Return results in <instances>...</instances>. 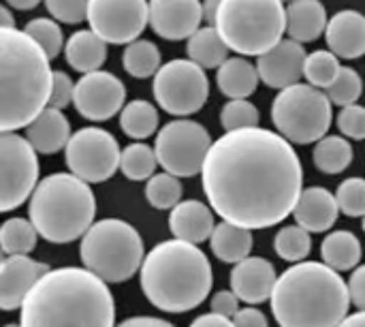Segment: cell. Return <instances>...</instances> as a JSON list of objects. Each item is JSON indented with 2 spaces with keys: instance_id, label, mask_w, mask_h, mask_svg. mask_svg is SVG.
I'll use <instances>...</instances> for the list:
<instances>
[{
  "instance_id": "d590c367",
  "label": "cell",
  "mask_w": 365,
  "mask_h": 327,
  "mask_svg": "<svg viewBox=\"0 0 365 327\" xmlns=\"http://www.w3.org/2000/svg\"><path fill=\"white\" fill-rule=\"evenodd\" d=\"M342 64L340 58L334 56L329 49H317L312 54L306 56V64H304V77L310 86L314 88H329L334 84V79L338 77Z\"/></svg>"
},
{
  "instance_id": "1f68e13d",
  "label": "cell",
  "mask_w": 365,
  "mask_h": 327,
  "mask_svg": "<svg viewBox=\"0 0 365 327\" xmlns=\"http://www.w3.org/2000/svg\"><path fill=\"white\" fill-rule=\"evenodd\" d=\"M122 66L130 77H137V79L154 77L158 73V69L163 66L160 49L152 41L137 39L126 45V49L122 54Z\"/></svg>"
},
{
  "instance_id": "5bb4252c",
  "label": "cell",
  "mask_w": 365,
  "mask_h": 327,
  "mask_svg": "<svg viewBox=\"0 0 365 327\" xmlns=\"http://www.w3.org/2000/svg\"><path fill=\"white\" fill-rule=\"evenodd\" d=\"M148 0H90V30L107 45H128L148 26Z\"/></svg>"
},
{
  "instance_id": "2e32d148",
  "label": "cell",
  "mask_w": 365,
  "mask_h": 327,
  "mask_svg": "<svg viewBox=\"0 0 365 327\" xmlns=\"http://www.w3.org/2000/svg\"><path fill=\"white\" fill-rule=\"evenodd\" d=\"M148 24L167 41L190 39L203 21L201 0H150Z\"/></svg>"
},
{
  "instance_id": "4fadbf2b",
  "label": "cell",
  "mask_w": 365,
  "mask_h": 327,
  "mask_svg": "<svg viewBox=\"0 0 365 327\" xmlns=\"http://www.w3.org/2000/svg\"><path fill=\"white\" fill-rule=\"evenodd\" d=\"M38 184V159L26 137L0 133V214L19 208Z\"/></svg>"
},
{
  "instance_id": "9c48e42d",
  "label": "cell",
  "mask_w": 365,
  "mask_h": 327,
  "mask_svg": "<svg viewBox=\"0 0 365 327\" xmlns=\"http://www.w3.org/2000/svg\"><path fill=\"white\" fill-rule=\"evenodd\" d=\"M334 111L327 94L310 84H295L278 92L272 103V122L289 144L310 146L331 129Z\"/></svg>"
},
{
  "instance_id": "30bf717a",
  "label": "cell",
  "mask_w": 365,
  "mask_h": 327,
  "mask_svg": "<svg viewBox=\"0 0 365 327\" xmlns=\"http://www.w3.org/2000/svg\"><path fill=\"white\" fill-rule=\"evenodd\" d=\"M212 137L203 124L190 118H178L167 122L154 141L158 165L175 178H192L201 173Z\"/></svg>"
},
{
  "instance_id": "83f0119b",
  "label": "cell",
  "mask_w": 365,
  "mask_h": 327,
  "mask_svg": "<svg viewBox=\"0 0 365 327\" xmlns=\"http://www.w3.org/2000/svg\"><path fill=\"white\" fill-rule=\"evenodd\" d=\"M321 257L336 272L355 270L361 261V242L353 231H331L321 244Z\"/></svg>"
},
{
  "instance_id": "6f0895ef",
  "label": "cell",
  "mask_w": 365,
  "mask_h": 327,
  "mask_svg": "<svg viewBox=\"0 0 365 327\" xmlns=\"http://www.w3.org/2000/svg\"><path fill=\"white\" fill-rule=\"evenodd\" d=\"M282 2H295V0H282Z\"/></svg>"
},
{
  "instance_id": "8fae6325",
  "label": "cell",
  "mask_w": 365,
  "mask_h": 327,
  "mask_svg": "<svg viewBox=\"0 0 365 327\" xmlns=\"http://www.w3.org/2000/svg\"><path fill=\"white\" fill-rule=\"evenodd\" d=\"M152 94L163 111L186 118L203 109L210 96V79L205 71L186 58L169 60L158 69L152 81Z\"/></svg>"
},
{
  "instance_id": "ab89813d",
  "label": "cell",
  "mask_w": 365,
  "mask_h": 327,
  "mask_svg": "<svg viewBox=\"0 0 365 327\" xmlns=\"http://www.w3.org/2000/svg\"><path fill=\"white\" fill-rule=\"evenodd\" d=\"M361 92H364L361 75L353 66H342L338 77L334 79V84L327 88L325 94L331 101V105L349 107V105H355L361 99Z\"/></svg>"
},
{
  "instance_id": "d4e9b609",
  "label": "cell",
  "mask_w": 365,
  "mask_h": 327,
  "mask_svg": "<svg viewBox=\"0 0 365 327\" xmlns=\"http://www.w3.org/2000/svg\"><path fill=\"white\" fill-rule=\"evenodd\" d=\"M66 62L81 75L101 71L107 60V43L92 30H77L64 45Z\"/></svg>"
},
{
  "instance_id": "d6986e66",
  "label": "cell",
  "mask_w": 365,
  "mask_h": 327,
  "mask_svg": "<svg viewBox=\"0 0 365 327\" xmlns=\"http://www.w3.org/2000/svg\"><path fill=\"white\" fill-rule=\"evenodd\" d=\"M278 274L272 261L263 257H248L231 270V291L240 302L263 304L272 298Z\"/></svg>"
},
{
  "instance_id": "cb8c5ba5",
  "label": "cell",
  "mask_w": 365,
  "mask_h": 327,
  "mask_svg": "<svg viewBox=\"0 0 365 327\" xmlns=\"http://www.w3.org/2000/svg\"><path fill=\"white\" fill-rule=\"evenodd\" d=\"M327 11L321 0H295L287 4V34L297 43H312L327 28Z\"/></svg>"
},
{
  "instance_id": "9a60e30c",
  "label": "cell",
  "mask_w": 365,
  "mask_h": 327,
  "mask_svg": "<svg viewBox=\"0 0 365 327\" xmlns=\"http://www.w3.org/2000/svg\"><path fill=\"white\" fill-rule=\"evenodd\" d=\"M126 101V86L120 77L109 71H94L81 75L75 84L73 105L79 116L92 122H107L118 111L124 109Z\"/></svg>"
},
{
  "instance_id": "e575fe53",
  "label": "cell",
  "mask_w": 365,
  "mask_h": 327,
  "mask_svg": "<svg viewBox=\"0 0 365 327\" xmlns=\"http://www.w3.org/2000/svg\"><path fill=\"white\" fill-rule=\"evenodd\" d=\"M274 251L280 259L289 263H302L312 251V233H308L299 225H287L276 233Z\"/></svg>"
},
{
  "instance_id": "e0dca14e",
  "label": "cell",
  "mask_w": 365,
  "mask_h": 327,
  "mask_svg": "<svg viewBox=\"0 0 365 327\" xmlns=\"http://www.w3.org/2000/svg\"><path fill=\"white\" fill-rule=\"evenodd\" d=\"M51 268L26 255H6L0 251V311L21 308L30 289Z\"/></svg>"
},
{
  "instance_id": "11a10c76",
  "label": "cell",
  "mask_w": 365,
  "mask_h": 327,
  "mask_svg": "<svg viewBox=\"0 0 365 327\" xmlns=\"http://www.w3.org/2000/svg\"><path fill=\"white\" fill-rule=\"evenodd\" d=\"M361 229H364V233H365V216H364V221H361Z\"/></svg>"
},
{
  "instance_id": "f1b7e54d",
  "label": "cell",
  "mask_w": 365,
  "mask_h": 327,
  "mask_svg": "<svg viewBox=\"0 0 365 327\" xmlns=\"http://www.w3.org/2000/svg\"><path fill=\"white\" fill-rule=\"evenodd\" d=\"M188 60L205 69H218L229 58V47L214 26L199 28L186 43Z\"/></svg>"
},
{
  "instance_id": "52a82bcc",
  "label": "cell",
  "mask_w": 365,
  "mask_h": 327,
  "mask_svg": "<svg viewBox=\"0 0 365 327\" xmlns=\"http://www.w3.org/2000/svg\"><path fill=\"white\" fill-rule=\"evenodd\" d=\"M214 28L231 51L259 58L282 41L287 6L282 0H220Z\"/></svg>"
},
{
  "instance_id": "681fc988",
  "label": "cell",
  "mask_w": 365,
  "mask_h": 327,
  "mask_svg": "<svg viewBox=\"0 0 365 327\" xmlns=\"http://www.w3.org/2000/svg\"><path fill=\"white\" fill-rule=\"evenodd\" d=\"M190 327H233V321L231 319H225V317H218L214 313H207V315H201L197 317Z\"/></svg>"
},
{
  "instance_id": "b9f144b4",
  "label": "cell",
  "mask_w": 365,
  "mask_h": 327,
  "mask_svg": "<svg viewBox=\"0 0 365 327\" xmlns=\"http://www.w3.org/2000/svg\"><path fill=\"white\" fill-rule=\"evenodd\" d=\"M336 126L346 139H365V107L355 103L349 107H342L336 116Z\"/></svg>"
},
{
  "instance_id": "8992f818",
  "label": "cell",
  "mask_w": 365,
  "mask_h": 327,
  "mask_svg": "<svg viewBox=\"0 0 365 327\" xmlns=\"http://www.w3.org/2000/svg\"><path fill=\"white\" fill-rule=\"evenodd\" d=\"M28 221L51 244L75 242L94 225L96 197L88 182L73 173L43 178L28 199Z\"/></svg>"
},
{
  "instance_id": "816d5d0a",
  "label": "cell",
  "mask_w": 365,
  "mask_h": 327,
  "mask_svg": "<svg viewBox=\"0 0 365 327\" xmlns=\"http://www.w3.org/2000/svg\"><path fill=\"white\" fill-rule=\"evenodd\" d=\"M338 327H365V311H359L355 315H346V319Z\"/></svg>"
},
{
  "instance_id": "484cf974",
  "label": "cell",
  "mask_w": 365,
  "mask_h": 327,
  "mask_svg": "<svg viewBox=\"0 0 365 327\" xmlns=\"http://www.w3.org/2000/svg\"><path fill=\"white\" fill-rule=\"evenodd\" d=\"M259 81L261 77H259L257 64L248 62L242 56L227 58L218 66V73H216L218 90L227 99H248L250 94H255Z\"/></svg>"
},
{
  "instance_id": "d6a6232c",
  "label": "cell",
  "mask_w": 365,
  "mask_h": 327,
  "mask_svg": "<svg viewBox=\"0 0 365 327\" xmlns=\"http://www.w3.org/2000/svg\"><path fill=\"white\" fill-rule=\"evenodd\" d=\"M36 229L28 218H9L0 225V251L6 255H26L36 246Z\"/></svg>"
},
{
  "instance_id": "ee69618b",
  "label": "cell",
  "mask_w": 365,
  "mask_h": 327,
  "mask_svg": "<svg viewBox=\"0 0 365 327\" xmlns=\"http://www.w3.org/2000/svg\"><path fill=\"white\" fill-rule=\"evenodd\" d=\"M75 96V81L64 71H53L51 77V92H49V105L53 109H64L73 103Z\"/></svg>"
},
{
  "instance_id": "6da1fadb",
  "label": "cell",
  "mask_w": 365,
  "mask_h": 327,
  "mask_svg": "<svg viewBox=\"0 0 365 327\" xmlns=\"http://www.w3.org/2000/svg\"><path fill=\"white\" fill-rule=\"evenodd\" d=\"M201 182L210 208L225 223L269 229L293 214L304 191V167L280 133L255 126L212 144Z\"/></svg>"
},
{
  "instance_id": "9f6ffc18",
  "label": "cell",
  "mask_w": 365,
  "mask_h": 327,
  "mask_svg": "<svg viewBox=\"0 0 365 327\" xmlns=\"http://www.w3.org/2000/svg\"><path fill=\"white\" fill-rule=\"evenodd\" d=\"M4 327H21V326H17V323H9V326H4Z\"/></svg>"
},
{
  "instance_id": "60d3db41",
  "label": "cell",
  "mask_w": 365,
  "mask_h": 327,
  "mask_svg": "<svg viewBox=\"0 0 365 327\" xmlns=\"http://www.w3.org/2000/svg\"><path fill=\"white\" fill-rule=\"evenodd\" d=\"M336 201L342 214L357 218L365 216V180L364 178H349L340 182L336 191Z\"/></svg>"
},
{
  "instance_id": "db71d44e",
  "label": "cell",
  "mask_w": 365,
  "mask_h": 327,
  "mask_svg": "<svg viewBox=\"0 0 365 327\" xmlns=\"http://www.w3.org/2000/svg\"><path fill=\"white\" fill-rule=\"evenodd\" d=\"M38 2L41 0H6V4L17 9V11H30V9L38 6Z\"/></svg>"
},
{
  "instance_id": "c3c4849f",
  "label": "cell",
  "mask_w": 365,
  "mask_h": 327,
  "mask_svg": "<svg viewBox=\"0 0 365 327\" xmlns=\"http://www.w3.org/2000/svg\"><path fill=\"white\" fill-rule=\"evenodd\" d=\"M115 327H175L173 323L165 321V319H158V317H130V319H124L122 323H118Z\"/></svg>"
},
{
  "instance_id": "277c9868",
  "label": "cell",
  "mask_w": 365,
  "mask_h": 327,
  "mask_svg": "<svg viewBox=\"0 0 365 327\" xmlns=\"http://www.w3.org/2000/svg\"><path fill=\"white\" fill-rule=\"evenodd\" d=\"M53 71L45 51L17 28H0V133L26 129L47 105Z\"/></svg>"
},
{
  "instance_id": "f5cc1de1",
  "label": "cell",
  "mask_w": 365,
  "mask_h": 327,
  "mask_svg": "<svg viewBox=\"0 0 365 327\" xmlns=\"http://www.w3.org/2000/svg\"><path fill=\"white\" fill-rule=\"evenodd\" d=\"M0 28H15V17L4 4H0Z\"/></svg>"
},
{
  "instance_id": "bcb514c9",
  "label": "cell",
  "mask_w": 365,
  "mask_h": 327,
  "mask_svg": "<svg viewBox=\"0 0 365 327\" xmlns=\"http://www.w3.org/2000/svg\"><path fill=\"white\" fill-rule=\"evenodd\" d=\"M349 296H351V304L357 306L359 311H365V263L357 266L349 278Z\"/></svg>"
},
{
  "instance_id": "f907efd6",
  "label": "cell",
  "mask_w": 365,
  "mask_h": 327,
  "mask_svg": "<svg viewBox=\"0 0 365 327\" xmlns=\"http://www.w3.org/2000/svg\"><path fill=\"white\" fill-rule=\"evenodd\" d=\"M220 9V0H203L201 2V11H203V21H207V26H214L216 15Z\"/></svg>"
},
{
  "instance_id": "603a6c76",
  "label": "cell",
  "mask_w": 365,
  "mask_h": 327,
  "mask_svg": "<svg viewBox=\"0 0 365 327\" xmlns=\"http://www.w3.org/2000/svg\"><path fill=\"white\" fill-rule=\"evenodd\" d=\"M71 124L60 109L45 107L28 126L26 139L34 148L36 154H56L66 148L71 139Z\"/></svg>"
},
{
  "instance_id": "ffe728a7",
  "label": "cell",
  "mask_w": 365,
  "mask_h": 327,
  "mask_svg": "<svg viewBox=\"0 0 365 327\" xmlns=\"http://www.w3.org/2000/svg\"><path fill=\"white\" fill-rule=\"evenodd\" d=\"M325 41L334 56L357 60L365 56V15L355 9L334 13L325 28Z\"/></svg>"
},
{
  "instance_id": "7dc6e473",
  "label": "cell",
  "mask_w": 365,
  "mask_h": 327,
  "mask_svg": "<svg viewBox=\"0 0 365 327\" xmlns=\"http://www.w3.org/2000/svg\"><path fill=\"white\" fill-rule=\"evenodd\" d=\"M231 321H233V327H269L267 326V317L255 306L240 308V313Z\"/></svg>"
},
{
  "instance_id": "8d00e7d4",
  "label": "cell",
  "mask_w": 365,
  "mask_h": 327,
  "mask_svg": "<svg viewBox=\"0 0 365 327\" xmlns=\"http://www.w3.org/2000/svg\"><path fill=\"white\" fill-rule=\"evenodd\" d=\"M182 182L171 173H154L145 184V199L156 210H173L182 201Z\"/></svg>"
},
{
  "instance_id": "f35d334b",
  "label": "cell",
  "mask_w": 365,
  "mask_h": 327,
  "mask_svg": "<svg viewBox=\"0 0 365 327\" xmlns=\"http://www.w3.org/2000/svg\"><path fill=\"white\" fill-rule=\"evenodd\" d=\"M259 109L255 103L248 99H231L222 105L220 109V124L225 133L233 131H244V129H255L259 126Z\"/></svg>"
},
{
  "instance_id": "836d02e7",
  "label": "cell",
  "mask_w": 365,
  "mask_h": 327,
  "mask_svg": "<svg viewBox=\"0 0 365 327\" xmlns=\"http://www.w3.org/2000/svg\"><path fill=\"white\" fill-rule=\"evenodd\" d=\"M158 167L156 152L148 144H130L120 154V171L133 182H143L154 176Z\"/></svg>"
},
{
  "instance_id": "3957f363",
  "label": "cell",
  "mask_w": 365,
  "mask_h": 327,
  "mask_svg": "<svg viewBox=\"0 0 365 327\" xmlns=\"http://www.w3.org/2000/svg\"><path fill=\"white\" fill-rule=\"evenodd\" d=\"M280 327H338L349 315V285L340 272L319 261L293 263L269 298Z\"/></svg>"
},
{
  "instance_id": "44dd1931",
  "label": "cell",
  "mask_w": 365,
  "mask_h": 327,
  "mask_svg": "<svg viewBox=\"0 0 365 327\" xmlns=\"http://www.w3.org/2000/svg\"><path fill=\"white\" fill-rule=\"evenodd\" d=\"M338 214L340 208L336 195H331V191L323 186L304 188L293 210V216L297 221L295 225H299L308 233H327L336 225Z\"/></svg>"
},
{
  "instance_id": "4316f807",
  "label": "cell",
  "mask_w": 365,
  "mask_h": 327,
  "mask_svg": "<svg viewBox=\"0 0 365 327\" xmlns=\"http://www.w3.org/2000/svg\"><path fill=\"white\" fill-rule=\"evenodd\" d=\"M252 244H255L252 231L237 227L233 223H225V221L214 227L212 238H210L214 257L220 259L222 263H233V266L250 257Z\"/></svg>"
},
{
  "instance_id": "4dcf8cb0",
  "label": "cell",
  "mask_w": 365,
  "mask_h": 327,
  "mask_svg": "<svg viewBox=\"0 0 365 327\" xmlns=\"http://www.w3.org/2000/svg\"><path fill=\"white\" fill-rule=\"evenodd\" d=\"M120 129L130 139H148L158 131V109L143 99H135L120 111Z\"/></svg>"
},
{
  "instance_id": "7a4b0ae2",
  "label": "cell",
  "mask_w": 365,
  "mask_h": 327,
  "mask_svg": "<svg viewBox=\"0 0 365 327\" xmlns=\"http://www.w3.org/2000/svg\"><path fill=\"white\" fill-rule=\"evenodd\" d=\"M21 327H115V302L105 281L83 268H56L21 304Z\"/></svg>"
},
{
  "instance_id": "f6af8a7d",
  "label": "cell",
  "mask_w": 365,
  "mask_h": 327,
  "mask_svg": "<svg viewBox=\"0 0 365 327\" xmlns=\"http://www.w3.org/2000/svg\"><path fill=\"white\" fill-rule=\"evenodd\" d=\"M210 306H212L210 313H214V315H218V317H225V319H233V317L240 313V300H237V296H235L233 291H229V289L216 291V293L212 296Z\"/></svg>"
},
{
  "instance_id": "74e56055",
  "label": "cell",
  "mask_w": 365,
  "mask_h": 327,
  "mask_svg": "<svg viewBox=\"0 0 365 327\" xmlns=\"http://www.w3.org/2000/svg\"><path fill=\"white\" fill-rule=\"evenodd\" d=\"M24 32L45 51L49 60L58 58L64 49V34L62 28L49 17H34L24 26Z\"/></svg>"
},
{
  "instance_id": "7402d4cb",
  "label": "cell",
  "mask_w": 365,
  "mask_h": 327,
  "mask_svg": "<svg viewBox=\"0 0 365 327\" xmlns=\"http://www.w3.org/2000/svg\"><path fill=\"white\" fill-rule=\"evenodd\" d=\"M214 227V210L197 199L180 201L169 214V229L173 238L195 246L210 240Z\"/></svg>"
},
{
  "instance_id": "f546056e",
  "label": "cell",
  "mask_w": 365,
  "mask_h": 327,
  "mask_svg": "<svg viewBox=\"0 0 365 327\" xmlns=\"http://www.w3.org/2000/svg\"><path fill=\"white\" fill-rule=\"evenodd\" d=\"M353 146L346 137L342 135H325L321 141H317L312 161L319 171L327 176L342 173L351 163H353Z\"/></svg>"
},
{
  "instance_id": "ba28073f",
  "label": "cell",
  "mask_w": 365,
  "mask_h": 327,
  "mask_svg": "<svg viewBox=\"0 0 365 327\" xmlns=\"http://www.w3.org/2000/svg\"><path fill=\"white\" fill-rule=\"evenodd\" d=\"M83 268L96 274L107 285L130 281L145 259V248L139 231L120 218L96 221L79 244Z\"/></svg>"
},
{
  "instance_id": "7bdbcfd3",
  "label": "cell",
  "mask_w": 365,
  "mask_h": 327,
  "mask_svg": "<svg viewBox=\"0 0 365 327\" xmlns=\"http://www.w3.org/2000/svg\"><path fill=\"white\" fill-rule=\"evenodd\" d=\"M45 6L49 15L62 24H81L88 19L90 0H45Z\"/></svg>"
},
{
  "instance_id": "5b68a950",
  "label": "cell",
  "mask_w": 365,
  "mask_h": 327,
  "mask_svg": "<svg viewBox=\"0 0 365 327\" xmlns=\"http://www.w3.org/2000/svg\"><path fill=\"white\" fill-rule=\"evenodd\" d=\"M141 291L163 313L182 315L201 306L214 285L207 255L188 242L167 240L156 244L139 270Z\"/></svg>"
},
{
  "instance_id": "7c38bea8",
  "label": "cell",
  "mask_w": 365,
  "mask_h": 327,
  "mask_svg": "<svg viewBox=\"0 0 365 327\" xmlns=\"http://www.w3.org/2000/svg\"><path fill=\"white\" fill-rule=\"evenodd\" d=\"M118 139L98 126H86L71 135L64 148V161L73 176L88 184H101L120 169Z\"/></svg>"
},
{
  "instance_id": "ac0fdd59",
  "label": "cell",
  "mask_w": 365,
  "mask_h": 327,
  "mask_svg": "<svg viewBox=\"0 0 365 327\" xmlns=\"http://www.w3.org/2000/svg\"><path fill=\"white\" fill-rule=\"evenodd\" d=\"M306 56L308 54L302 43L282 39L276 47L259 56L255 64H257L261 81L280 92L302 81Z\"/></svg>"
}]
</instances>
